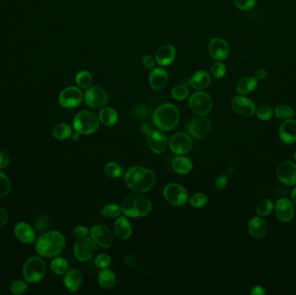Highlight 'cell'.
<instances>
[{
	"instance_id": "1",
	"label": "cell",
	"mask_w": 296,
	"mask_h": 295,
	"mask_svg": "<svg viewBox=\"0 0 296 295\" xmlns=\"http://www.w3.org/2000/svg\"><path fill=\"white\" fill-rule=\"evenodd\" d=\"M125 182L132 192L145 193L154 187L156 184V175L150 169L134 166L127 170Z\"/></svg>"
},
{
	"instance_id": "2",
	"label": "cell",
	"mask_w": 296,
	"mask_h": 295,
	"mask_svg": "<svg viewBox=\"0 0 296 295\" xmlns=\"http://www.w3.org/2000/svg\"><path fill=\"white\" fill-rule=\"evenodd\" d=\"M64 236L58 230H51L41 235L35 243V250L45 258L58 256L65 248Z\"/></svg>"
},
{
	"instance_id": "3",
	"label": "cell",
	"mask_w": 296,
	"mask_h": 295,
	"mask_svg": "<svg viewBox=\"0 0 296 295\" xmlns=\"http://www.w3.org/2000/svg\"><path fill=\"white\" fill-rule=\"evenodd\" d=\"M179 118V111L173 104H163L153 113V122L159 130H173L178 124Z\"/></svg>"
},
{
	"instance_id": "4",
	"label": "cell",
	"mask_w": 296,
	"mask_h": 295,
	"mask_svg": "<svg viewBox=\"0 0 296 295\" xmlns=\"http://www.w3.org/2000/svg\"><path fill=\"white\" fill-rule=\"evenodd\" d=\"M120 206L122 213L128 217H144L150 214L153 209L150 199L142 193L128 196Z\"/></svg>"
},
{
	"instance_id": "5",
	"label": "cell",
	"mask_w": 296,
	"mask_h": 295,
	"mask_svg": "<svg viewBox=\"0 0 296 295\" xmlns=\"http://www.w3.org/2000/svg\"><path fill=\"white\" fill-rule=\"evenodd\" d=\"M100 127V119L95 113L82 110L74 117L73 127L77 133L89 135L96 133Z\"/></svg>"
},
{
	"instance_id": "6",
	"label": "cell",
	"mask_w": 296,
	"mask_h": 295,
	"mask_svg": "<svg viewBox=\"0 0 296 295\" xmlns=\"http://www.w3.org/2000/svg\"><path fill=\"white\" fill-rule=\"evenodd\" d=\"M46 270V264L42 259L40 257H31L23 266V278L29 283H39L44 278Z\"/></svg>"
},
{
	"instance_id": "7",
	"label": "cell",
	"mask_w": 296,
	"mask_h": 295,
	"mask_svg": "<svg viewBox=\"0 0 296 295\" xmlns=\"http://www.w3.org/2000/svg\"><path fill=\"white\" fill-rule=\"evenodd\" d=\"M163 194L165 199L173 206L180 207L188 203V192L181 184L176 183L166 184Z\"/></svg>"
},
{
	"instance_id": "8",
	"label": "cell",
	"mask_w": 296,
	"mask_h": 295,
	"mask_svg": "<svg viewBox=\"0 0 296 295\" xmlns=\"http://www.w3.org/2000/svg\"><path fill=\"white\" fill-rule=\"evenodd\" d=\"M189 107L195 115L205 116L212 110V97L208 93L197 91L190 96Z\"/></svg>"
},
{
	"instance_id": "9",
	"label": "cell",
	"mask_w": 296,
	"mask_h": 295,
	"mask_svg": "<svg viewBox=\"0 0 296 295\" xmlns=\"http://www.w3.org/2000/svg\"><path fill=\"white\" fill-rule=\"evenodd\" d=\"M97 243L92 238L86 237L77 239L74 244V256L79 261H88L91 260L97 252Z\"/></svg>"
},
{
	"instance_id": "10",
	"label": "cell",
	"mask_w": 296,
	"mask_h": 295,
	"mask_svg": "<svg viewBox=\"0 0 296 295\" xmlns=\"http://www.w3.org/2000/svg\"><path fill=\"white\" fill-rule=\"evenodd\" d=\"M84 99V95L81 89L77 87H68L62 90L58 97L59 104L62 107L72 109L78 107Z\"/></svg>"
},
{
	"instance_id": "11",
	"label": "cell",
	"mask_w": 296,
	"mask_h": 295,
	"mask_svg": "<svg viewBox=\"0 0 296 295\" xmlns=\"http://www.w3.org/2000/svg\"><path fill=\"white\" fill-rule=\"evenodd\" d=\"M86 104L94 109L103 108L108 101L107 91L100 87H92L87 89L84 94Z\"/></svg>"
},
{
	"instance_id": "12",
	"label": "cell",
	"mask_w": 296,
	"mask_h": 295,
	"mask_svg": "<svg viewBox=\"0 0 296 295\" xmlns=\"http://www.w3.org/2000/svg\"><path fill=\"white\" fill-rule=\"evenodd\" d=\"M171 151L178 155L188 154L193 148V140L191 137L184 133L173 134L168 142Z\"/></svg>"
},
{
	"instance_id": "13",
	"label": "cell",
	"mask_w": 296,
	"mask_h": 295,
	"mask_svg": "<svg viewBox=\"0 0 296 295\" xmlns=\"http://www.w3.org/2000/svg\"><path fill=\"white\" fill-rule=\"evenodd\" d=\"M212 124L209 119L204 116L191 119L188 123L189 134L195 138H203L210 134Z\"/></svg>"
},
{
	"instance_id": "14",
	"label": "cell",
	"mask_w": 296,
	"mask_h": 295,
	"mask_svg": "<svg viewBox=\"0 0 296 295\" xmlns=\"http://www.w3.org/2000/svg\"><path fill=\"white\" fill-rule=\"evenodd\" d=\"M90 237L97 243V245L102 247L103 249H109L114 242L113 236L108 228L101 224H97L91 228L89 231Z\"/></svg>"
},
{
	"instance_id": "15",
	"label": "cell",
	"mask_w": 296,
	"mask_h": 295,
	"mask_svg": "<svg viewBox=\"0 0 296 295\" xmlns=\"http://www.w3.org/2000/svg\"><path fill=\"white\" fill-rule=\"evenodd\" d=\"M277 177L281 183L289 186L296 184V165L290 161L281 163L276 170Z\"/></svg>"
},
{
	"instance_id": "16",
	"label": "cell",
	"mask_w": 296,
	"mask_h": 295,
	"mask_svg": "<svg viewBox=\"0 0 296 295\" xmlns=\"http://www.w3.org/2000/svg\"><path fill=\"white\" fill-rule=\"evenodd\" d=\"M208 52L216 61H222L229 56L230 47L224 39L214 38L209 42Z\"/></svg>"
},
{
	"instance_id": "17",
	"label": "cell",
	"mask_w": 296,
	"mask_h": 295,
	"mask_svg": "<svg viewBox=\"0 0 296 295\" xmlns=\"http://www.w3.org/2000/svg\"><path fill=\"white\" fill-rule=\"evenodd\" d=\"M231 107L237 114L245 117H250L256 113L254 102L242 95L235 96L231 100Z\"/></svg>"
},
{
	"instance_id": "18",
	"label": "cell",
	"mask_w": 296,
	"mask_h": 295,
	"mask_svg": "<svg viewBox=\"0 0 296 295\" xmlns=\"http://www.w3.org/2000/svg\"><path fill=\"white\" fill-rule=\"evenodd\" d=\"M146 141L147 146L154 154H163L168 146L167 138L159 131H152L150 134H147Z\"/></svg>"
},
{
	"instance_id": "19",
	"label": "cell",
	"mask_w": 296,
	"mask_h": 295,
	"mask_svg": "<svg viewBox=\"0 0 296 295\" xmlns=\"http://www.w3.org/2000/svg\"><path fill=\"white\" fill-rule=\"evenodd\" d=\"M275 213L281 222H289L295 215V208L293 203L288 199H279L275 204Z\"/></svg>"
},
{
	"instance_id": "20",
	"label": "cell",
	"mask_w": 296,
	"mask_h": 295,
	"mask_svg": "<svg viewBox=\"0 0 296 295\" xmlns=\"http://www.w3.org/2000/svg\"><path fill=\"white\" fill-rule=\"evenodd\" d=\"M169 79L168 72L163 68H154L149 75V84L154 90L158 91L165 88Z\"/></svg>"
},
{
	"instance_id": "21",
	"label": "cell",
	"mask_w": 296,
	"mask_h": 295,
	"mask_svg": "<svg viewBox=\"0 0 296 295\" xmlns=\"http://www.w3.org/2000/svg\"><path fill=\"white\" fill-rule=\"evenodd\" d=\"M176 50L172 45L159 47L155 53V61L162 67L169 66L175 61Z\"/></svg>"
},
{
	"instance_id": "22",
	"label": "cell",
	"mask_w": 296,
	"mask_h": 295,
	"mask_svg": "<svg viewBox=\"0 0 296 295\" xmlns=\"http://www.w3.org/2000/svg\"><path fill=\"white\" fill-rule=\"evenodd\" d=\"M14 234L21 242L31 244L36 241L33 228L26 222H19L14 228Z\"/></svg>"
},
{
	"instance_id": "23",
	"label": "cell",
	"mask_w": 296,
	"mask_h": 295,
	"mask_svg": "<svg viewBox=\"0 0 296 295\" xmlns=\"http://www.w3.org/2000/svg\"><path fill=\"white\" fill-rule=\"evenodd\" d=\"M281 141L287 145H291L296 141V121L294 119H286L282 123L279 131Z\"/></svg>"
},
{
	"instance_id": "24",
	"label": "cell",
	"mask_w": 296,
	"mask_h": 295,
	"mask_svg": "<svg viewBox=\"0 0 296 295\" xmlns=\"http://www.w3.org/2000/svg\"><path fill=\"white\" fill-rule=\"evenodd\" d=\"M114 230H115L116 236L122 241H126L127 239H129L133 233L131 223L128 219L124 216L117 217L115 222V225H114Z\"/></svg>"
},
{
	"instance_id": "25",
	"label": "cell",
	"mask_w": 296,
	"mask_h": 295,
	"mask_svg": "<svg viewBox=\"0 0 296 295\" xmlns=\"http://www.w3.org/2000/svg\"><path fill=\"white\" fill-rule=\"evenodd\" d=\"M211 75L207 71L200 69L193 74L189 80L190 86L196 90H204L211 83Z\"/></svg>"
},
{
	"instance_id": "26",
	"label": "cell",
	"mask_w": 296,
	"mask_h": 295,
	"mask_svg": "<svg viewBox=\"0 0 296 295\" xmlns=\"http://www.w3.org/2000/svg\"><path fill=\"white\" fill-rule=\"evenodd\" d=\"M82 284V277L81 273L77 269L68 270L64 276V285L66 288L71 293L78 291Z\"/></svg>"
},
{
	"instance_id": "27",
	"label": "cell",
	"mask_w": 296,
	"mask_h": 295,
	"mask_svg": "<svg viewBox=\"0 0 296 295\" xmlns=\"http://www.w3.org/2000/svg\"><path fill=\"white\" fill-rule=\"evenodd\" d=\"M248 230L250 234L257 239L262 238L268 231V224L265 220L261 217H253L250 219L248 224Z\"/></svg>"
},
{
	"instance_id": "28",
	"label": "cell",
	"mask_w": 296,
	"mask_h": 295,
	"mask_svg": "<svg viewBox=\"0 0 296 295\" xmlns=\"http://www.w3.org/2000/svg\"><path fill=\"white\" fill-rule=\"evenodd\" d=\"M172 167L178 174L185 175L192 172L193 168V161L183 155H178L173 158Z\"/></svg>"
},
{
	"instance_id": "29",
	"label": "cell",
	"mask_w": 296,
	"mask_h": 295,
	"mask_svg": "<svg viewBox=\"0 0 296 295\" xmlns=\"http://www.w3.org/2000/svg\"><path fill=\"white\" fill-rule=\"evenodd\" d=\"M97 281L103 289H110L116 284V274L108 268L101 269L97 276Z\"/></svg>"
},
{
	"instance_id": "30",
	"label": "cell",
	"mask_w": 296,
	"mask_h": 295,
	"mask_svg": "<svg viewBox=\"0 0 296 295\" xmlns=\"http://www.w3.org/2000/svg\"><path fill=\"white\" fill-rule=\"evenodd\" d=\"M257 86V80L256 77H247L239 80L236 87L237 92L240 95H249L253 92Z\"/></svg>"
},
{
	"instance_id": "31",
	"label": "cell",
	"mask_w": 296,
	"mask_h": 295,
	"mask_svg": "<svg viewBox=\"0 0 296 295\" xmlns=\"http://www.w3.org/2000/svg\"><path fill=\"white\" fill-rule=\"evenodd\" d=\"M99 119L105 127H113L118 121V114L112 107H103L100 110Z\"/></svg>"
},
{
	"instance_id": "32",
	"label": "cell",
	"mask_w": 296,
	"mask_h": 295,
	"mask_svg": "<svg viewBox=\"0 0 296 295\" xmlns=\"http://www.w3.org/2000/svg\"><path fill=\"white\" fill-rule=\"evenodd\" d=\"M72 134V129L70 126L65 123L58 124L52 130V135L55 138L58 140H65L70 138Z\"/></svg>"
},
{
	"instance_id": "33",
	"label": "cell",
	"mask_w": 296,
	"mask_h": 295,
	"mask_svg": "<svg viewBox=\"0 0 296 295\" xmlns=\"http://www.w3.org/2000/svg\"><path fill=\"white\" fill-rule=\"evenodd\" d=\"M75 80L79 88L88 89L93 83L92 75L87 70H81L76 75Z\"/></svg>"
},
{
	"instance_id": "34",
	"label": "cell",
	"mask_w": 296,
	"mask_h": 295,
	"mask_svg": "<svg viewBox=\"0 0 296 295\" xmlns=\"http://www.w3.org/2000/svg\"><path fill=\"white\" fill-rule=\"evenodd\" d=\"M50 268L56 275H61L66 274L69 270V263L62 257H56L50 263Z\"/></svg>"
},
{
	"instance_id": "35",
	"label": "cell",
	"mask_w": 296,
	"mask_h": 295,
	"mask_svg": "<svg viewBox=\"0 0 296 295\" xmlns=\"http://www.w3.org/2000/svg\"><path fill=\"white\" fill-rule=\"evenodd\" d=\"M121 213V206H119L117 203H108L101 209V215L108 218H117Z\"/></svg>"
},
{
	"instance_id": "36",
	"label": "cell",
	"mask_w": 296,
	"mask_h": 295,
	"mask_svg": "<svg viewBox=\"0 0 296 295\" xmlns=\"http://www.w3.org/2000/svg\"><path fill=\"white\" fill-rule=\"evenodd\" d=\"M104 172L111 178H119L123 173V168L116 162H109L104 167Z\"/></svg>"
},
{
	"instance_id": "37",
	"label": "cell",
	"mask_w": 296,
	"mask_h": 295,
	"mask_svg": "<svg viewBox=\"0 0 296 295\" xmlns=\"http://www.w3.org/2000/svg\"><path fill=\"white\" fill-rule=\"evenodd\" d=\"M189 202L193 208L200 209V208H203L207 205L209 199H208L207 196L204 193L197 192L189 198Z\"/></svg>"
},
{
	"instance_id": "38",
	"label": "cell",
	"mask_w": 296,
	"mask_h": 295,
	"mask_svg": "<svg viewBox=\"0 0 296 295\" xmlns=\"http://www.w3.org/2000/svg\"><path fill=\"white\" fill-rule=\"evenodd\" d=\"M189 89L185 84L178 85L172 89V97L175 100L182 101L188 98Z\"/></svg>"
},
{
	"instance_id": "39",
	"label": "cell",
	"mask_w": 296,
	"mask_h": 295,
	"mask_svg": "<svg viewBox=\"0 0 296 295\" xmlns=\"http://www.w3.org/2000/svg\"><path fill=\"white\" fill-rule=\"evenodd\" d=\"M293 115H294V111H293L292 108L288 105L280 104L275 108V115L278 119H289L292 117Z\"/></svg>"
},
{
	"instance_id": "40",
	"label": "cell",
	"mask_w": 296,
	"mask_h": 295,
	"mask_svg": "<svg viewBox=\"0 0 296 295\" xmlns=\"http://www.w3.org/2000/svg\"><path fill=\"white\" fill-rule=\"evenodd\" d=\"M274 209V204L270 200L264 199L258 203L257 207V213L261 216L270 214Z\"/></svg>"
},
{
	"instance_id": "41",
	"label": "cell",
	"mask_w": 296,
	"mask_h": 295,
	"mask_svg": "<svg viewBox=\"0 0 296 295\" xmlns=\"http://www.w3.org/2000/svg\"><path fill=\"white\" fill-rule=\"evenodd\" d=\"M11 189V183L3 172H0V199L7 195Z\"/></svg>"
},
{
	"instance_id": "42",
	"label": "cell",
	"mask_w": 296,
	"mask_h": 295,
	"mask_svg": "<svg viewBox=\"0 0 296 295\" xmlns=\"http://www.w3.org/2000/svg\"><path fill=\"white\" fill-rule=\"evenodd\" d=\"M95 264L97 268H100V270L108 268L111 264V257L109 256L108 254H99L95 260Z\"/></svg>"
},
{
	"instance_id": "43",
	"label": "cell",
	"mask_w": 296,
	"mask_h": 295,
	"mask_svg": "<svg viewBox=\"0 0 296 295\" xmlns=\"http://www.w3.org/2000/svg\"><path fill=\"white\" fill-rule=\"evenodd\" d=\"M211 72H212V76L216 78H223L226 74V67L223 62L217 61L212 64Z\"/></svg>"
},
{
	"instance_id": "44",
	"label": "cell",
	"mask_w": 296,
	"mask_h": 295,
	"mask_svg": "<svg viewBox=\"0 0 296 295\" xmlns=\"http://www.w3.org/2000/svg\"><path fill=\"white\" fill-rule=\"evenodd\" d=\"M28 285L23 280H16L11 285L10 290L12 294L15 295H22L27 291Z\"/></svg>"
},
{
	"instance_id": "45",
	"label": "cell",
	"mask_w": 296,
	"mask_h": 295,
	"mask_svg": "<svg viewBox=\"0 0 296 295\" xmlns=\"http://www.w3.org/2000/svg\"><path fill=\"white\" fill-rule=\"evenodd\" d=\"M256 112H257L258 118L263 121L269 120L273 116V111H272L271 107L267 105H262L261 107H258L257 110Z\"/></svg>"
},
{
	"instance_id": "46",
	"label": "cell",
	"mask_w": 296,
	"mask_h": 295,
	"mask_svg": "<svg viewBox=\"0 0 296 295\" xmlns=\"http://www.w3.org/2000/svg\"><path fill=\"white\" fill-rule=\"evenodd\" d=\"M235 5L242 11H248L254 7L257 0H233Z\"/></svg>"
},
{
	"instance_id": "47",
	"label": "cell",
	"mask_w": 296,
	"mask_h": 295,
	"mask_svg": "<svg viewBox=\"0 0 296 295\" xmlns=\"http://www.w3.org/2000/svg\"><path fill=\"white\" fill-rule=\"evenodd\" d=\"M89 231L90 230L87 227L83 226V225H79V226L76 227L73 230L74 236L77 239L86 237L89 234Z\"/></svg>"
},
{
	"instance_id": "48",
	"label": "cell",
	"mask_w": 296,
	"mask_h": 295,
	"mask_svg": "<svg viewBox=\"0 0 296 295\" xmlns=\"http://www.w3.org/2000/svg\"><path fill=\"white\" fill-rule=\"evenodd\" d=\"M228 183H229V179H228L227 175H221L218 177L215 181V187L222 191L223 189H225L227 186Z\"/></svg>"
},
{
	"instance_id": "49",
	"label": "cell",
	"mask_w": 296,
	"mask_h": 295,
	"mask_svg": "<svg viewBox=\"0 0 296 295\" xmlns=\"http://www.w3.org/2000/svg\"><path fill=\"white\" fill-rule=\"evenodd\" d=\"M142 63L146 69H153L155 65V58L151 55H145L142 58Z\"/></svg>"
},
{
	"instance_id": "50",
	"label": "cell",
	"mask_w": 296,
	"mask_h": 295,
	"mask_svg": "<svg viewBox=\"0 0 296 295\" xmlns=\"http://www.w3.org/2000/svg\"><path fill=\"white\" fill-rule=\"evenodd\" d=\"M10 163V155L7 152L0 151V169H4Z\"/></svg>"
},
{
	"instance_id": "51",
	"label": "cell",
	"mask_w": 296,
	"mask_h": 295,
	"mask_svg": "<svg viewBox=\"0 0 296 295\" xmlns=\"http://www.w3.org/2000/svg\"><path fill=\"white\" fill-rule=\"evenodd\" d=\"M9 216L8 212L4 208H0V228L3 227L7 223Z\"/></svg>"
},
{
	"instance_id": "52",
	"label": "cell",
	"mask_w": 296,
	"mask_h": 295,
	"mask_svg": "<svg viewBox=\"0 0 296 295\" xmlns=\"http://www.w3.org/2000/svg\"><path fill=\"white\" fill-rule=\"evenodd\" d=\"M250 294L253 295H264L266 294L264 288L261 287V286H256L254 288H252V290L250 291Z\"/></svg>"
},
{
	"instance_id": "53",
	"label": "cell",
	"mask_w": 296,
	"mask_h": 295,
	"mask_svg": "<svg viewBox=\"0 0 296 295\" xmlns=\"http://www.w3.org/2000/svg\"><path fill=\"white\" fill-rule=\"evenodd\" d=\"M266 76H267V70L265 69H259L256 72L255 77L257 80H262L265 78Z\"/></svg>"
},
{
	"instance_id": "54",
	"label": "cell",
	"mask_w": 296,
	"mask_h": 295,
	"mask_svg": "<svg viewBox=\"0 0 296 295\" xmlns=\"http://www.w3.org/2000/svg\"><path fill=\"white\" fill-rule=\"evenodd\" d=\"M46 225L47 222L44 219H39L38 222H37V229H38L39 231H40V230H42L43 229H45V228H46Z\"/></svg>"
},
{
	"instance_id": "55",
	"label": "cell",
	"mask_w": 296,
	"mask_h": 295,
	"mask_svg": "<svg viewBox=\"0 0 296 295\" xmlns=\"http://www.w3.org/2000/svg\"><path fill=\"white\" fill-rule=\"evenodd\" d=\"M141 130L145 133V134L147 135V134H150L151 132H152V129H151L150 126L148 125V124H144L142 125V127H141Z\"/></svg>"
},
{
	"instance_id": "56",
	"label": "cell",
	"mask_w": 296,
	"mask_h": 295,
	"mask_svg": "<svg viewBox=\"0 0 296 295\" xmlns=\"http://www.w3.org/2000/svg\"><path fill=\"white\" fill-rule=\"evenodd\" d=\"M80 135H81V134H79V133L75 132L74 134H71V138H72V140H74V141L79 140V139H80Z\"/></svg>"
},
{
	"instance_id": "57",
	"label": "cell",
	"mask_w": 296,
	"mask_h": 295,
	"mask_svg": "<svg viewBox=\"0 0 296 295\" xmlns=\"http://www.w3.org/2000/svg\"><path fill=\"white\" fill-rule=\"evenodd\" d=\"M291 198H292L293 203L296 205V187L293 190L292 193H291Z\"/></svg>"
},
{
	"instance_id": "58",
	"label": "cell",
	"mask_w": 296,
	"mask_h": 295,
	"mask_svg": "<svg viewBox=\"0 0 296 295\" xmlns=\"http://www.w3.org/2000/svg\"><path fill=\"white\" fill-rule=\"evenodd\" d=\"M294 157H295V160L296 161V153L295 154V155H294Z\"/></svg>"
}]
</instances>
